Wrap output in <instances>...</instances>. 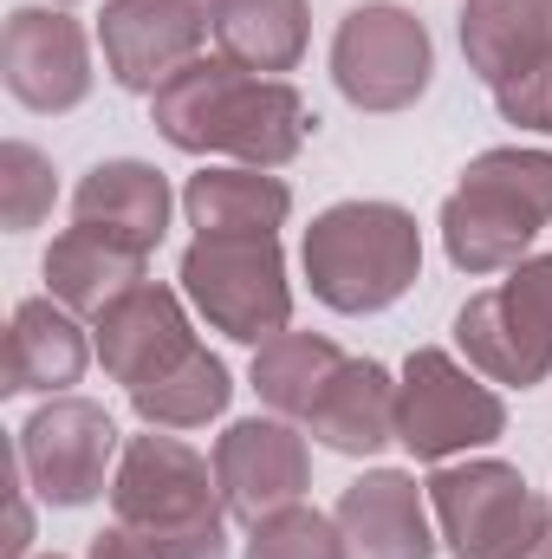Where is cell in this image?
I'll return each instance as SVG.
<instances>
[{"label":"cell","mask_w":552,"mask_h":559,"mask_svg":"<svg viewBox=\"0 0 552 559\" xmlns=\"http://www.w3.org/2000/svg\"><path fill=\"white\" fill-rule=\"evenodd\" d=\"M156 138L182 156H228L248 169H286L312 138V105L267 72H248L235 59H195L149 98Z\"/></svg>","instance_id":"6da1fadb"},{"label":"cell","mask_w":552,"mask_h":559,"mask_svg":"<svg viewBox=\"0 0 552 559\" xmlns=\"http://www.w3.org/2000/svg\"><path fill=\"white\" fill-rule=\"evenodd\" d=\"M111 521L131 527L149 559H228V501L215 462L176 429H143L124 442L111 475Z\"/></svg>","instance_id":"7a4b0ae2"},{"label":"cell","mask_w":552,"mask_h":559,"mask_svg":"<svg viewBox=\"0 0 552 559\" xmlns=\"http://www.w3.org/2000/svg\"><path fill=\"white\" fill-rule=\"evenodd\" d=\"M435 228H442V254L461 274L488 280L520 267L552 228V150H527V143L481 150L448 189Z\"/></svg>","instance_id":"3957f363"},{"label":"cell","mask_w":552,"mask_h":559,"mask_svg":"<svg viewBox=\"0 0 552 559\" xmlns=\"http://www.w3.org/2000/svg\"><path fill=\"white\" fill-rule=\"evenodd\" d=\"M299 267L312 280V299L364 319L384 312L422 280V228L404 202H377V195H351L332 202L325 215H312L305 241H299Z\"/></svg>","instance_id":"277c9868"},{"label":"cell","mask_w":552,"mask_h":559,"mask_svg":"<svg viewBox=\"0 0 552 559\" xmlns=\"http://www.w3.org/2000/svg\"><path fill=\"white\" fill-rule=\"evenodd\" d=\"M435 534L455 559H552V501L501 455L442 462L429 481Z\"/></svg>","instance_id":"5b68a950"},{"label":"cell","mask_w":552,"mask_h":559,"mask_svg":"<svg viewBox=\"0 0 552 559\" xmlns=\"http://www.w3.org/2000/svg\"><path fill=\"white\" fill-rule=\"evenodd\" d=\"M182 299L208 319V332L235 345H267L292 332V280L279 235H195L182 248Z\"/></svg>","instance_id":"8992f818"},{"label":"cell","mask_w":552,"mask_h":559,"mask_svg":"<svg viewBox=\"0 0 552 559\" xmlns=\"http://www.w3.org/2000/svg\"><path fill=\"white\" fill-rule=\"evenodd\" d=\"M501 436H507L501 384H488L461 352L416 345L404 358V378H397V442L416 462L442 468V462H461Z\"/></svg>","instance_id":"52a82bcc"},{"label":"cell","mask_w":552,"mask_h":559,"mask_svg":"<svg viewBox=\"0 0 552 559\" xmlns=\"http://www.w3.org/2000/svg\"><path fill=\"white\" fill-rule=\"evenodd\" d=\"M455 352L501 391H533L552 378V254H527L520 267L468 293L455 312Z\"/></svg>","instance_id":"ba28073f"},{"label":"cell","mask_w":552,"mask_h":559,"mask_svg":"<svg viewBox=\"0 0 552 559\" xmlns=\"http://www.w3.org/2000/svg\"><path fill=\"white\" fill-rule=\"evenodd\" d=\"M435 79V39L397 0H364L332 33V85L351 111H410Z\"/></svg>","instance_id":"9c48e42d"},{"label":"cell","mask_w":552,"mask_h":559,"mask_svg":"<svg viewBox=\"0 0 552 559\" xmlns=\"http://www.w3.org/2000/svg\"><path fill=\"white\" fill-rule=\"evenodd\" d=\"M13 455L46 508H92L98 495H111L124 436H118V417L92 397H46L20 423Z\"/></svg>","instance_id":"30bf717a"},{"label":"cell","mask_w":552,"mask_h":559,"mask_svg":"<svg viewBox=\"0 0 552 559\" xmlns=\"http://www.w3.org/2000/svg\"><path fill=\"white\" fill-rule=\"evenodd\" d=\"M0 85L33 118H65L92 98V33L65 7H13L0 26Z\"/></svg>","instance_id":"8fae6325"},{"label":"cell","mask_w":552,"mask_h":559,"mask_svg":"<svg viewBox=\"0 0 552 559\" xmlns=\"http://www.w3.org/2000/svg\"><path fill=\"white\" fill-rule=\"evenodd\" d=\"M208 46V0H105L98 52L118 92L156 98Z\"/></svg>","instance_id":"7c38bea8"},{"label":"cell","mask_w":552,"mask_h":559,"mask_svg":"<svg viewBox=\"0 0 552 559\" xmlns=\"http://www.w3.org/2000/svg\"><path fill=\"white\" fill-rule=\"evenodd\" d=\"M215 481H221V501L235 521H267L279 508L305 501L312 488V449H305V429H292L286 417H241L215 436Z\"/></svg>","instance_id":"4fadbf2b"},{"label":"cell","mask_w":552,"mask_h":559,"mask_svg":"<svg viewBox=\"0 0 552 559\" xmlns=\"http://www.w3.org/2000/svg\"><path fill=\"white\" fill-rule=\"evenodd\" d=\"M92 345H98L105 378L124 384V391H143V384L169 378L182 358L202 352L182 293L163 286V280H137L124 299H111V306L92 319Z\"/></svg>","instance_id":"5bb4252c"},{"label":"cell","mask_w":552,"mask_h":559,"mask_svg":"<svg viewBox=\"0 0 552 559\" xmlns=\"http://www.w3.org/2000/svg\"><path fill=\"white\" fill-rule=\"evenodd\" d=\"M332 521L345 534V559H435V547H442L429 488L404 468H364L338 495Z\"/></svg>","instance_id":"9a60e30c"},{"label":"cell","mask_w":552,"mask_h":559,"mask_svg":"<svg viewBox=\"0 0 552 559\" xmlns=\"http://www.w3.org/2000/svg\"><path fill=\"white\" fill-rule=\"evenodd\" d=\"M92 358H98V345H92V325H79V312H65L52 293L20 299L7 319L0 391L7 397H72V384L85 378Z\"/></svg>","instance_id":"2e32d148"},{"label":"cell","mask_w":552,"mask_h":559,"mask_svg":"<svg viewBox=\"0 0 552 559\" xmlns=\"http://www.w3.org/2000/svg\"><path fill=\"white\" fill-rule=\"evenodd\" d=\"M169 209H176L169 176H163L156 163H143V156H105V163H92V169L79 176V189H72V222L111 235L118 248H131L143 261L163 248Z\"/></svg>","instance_id":"e0dca14e"},{"label":"cell","mask_w":552,"mask_h":559,"mask_svg":"<svg viewBox=\"0 0 552 559\" xmlns=\"http://www.w3.org/2000/svg\"><path fill=\"white\" fill-rule=\"evenodd\" d=\"M319 449L332 455H351V462H371L397 442V378L377 365V358H345L338 378L319 391V404L299 423Z\"/></svg>","instance_id":"ac0fdd59"},{"label":"cell","mask_w":552,"mask_h":559,"mask_svg":"<svg viewBox=\"0 0 552 559\" xmlns=\"http://www.w3.org/2000/svg\"><path fill=\"white\" fill-rule=\"evenodd\" d=\"M455 33L468 72L488 92L552 66V0H461Z\"/></svg>","instance_id":"d6986e66"},{"label":"cell","mask_w":552,"mask_h":559,"mask_svg":"<svg viewBox=\"0 0 552 559\" xmlns=\"http://www.w3.org/2000/svg\"><path fill=\"white\" fill-rule=\"evenodd\" d=\"M208 39L221 59L286 79L312 46V0H208Z\"/></svg>","instance_id":"ffe728a7"},{"label":"cell","mask_w":552,"mask_h":559,"mask_svg":"<svg viewBox=\"0 0 552 559\" xmlns=\"http://www.w3.org/2000/svg\"><path fill=\"white\" fill-rule=\"evenodd\" d=\"M182 215L195 235H279L292 215V189L274 169H248V163H221V169H195L182 189Z\"/></svg>","instance_id":"44dd1931"},{"label":"cell","mask_w":552,"mask_h":559,"mask_svg":"<svg viewBox=\"0 0 552 559\" xmlns=\"http://www.w3.org/2000/svg\"><path fill=\"white\" fill-rule=\"evenodd\" d=\"M143 254L131 248H118L111 235H98V228H85V222H72L65 235H52V248H46V293L65 306V312H79V319H98L111 299H124L131 286L143 280Z\"/></svg>","instance_id":"7402d4cb"},{"label":"cell","mask_w":552,"mask_h":559,"mask_svg":"<svg viewBox=\"0 0 552 559\" xmlns=\"http://www.w3.org/2000/svg\"><path fill=\"white\" fill-rule=\"evenodd\" d=\"M338 365H345V352L325 338V332H279L267 338L261 352H254V371H248V384H254V397L286 423H305V411L319 404V391L338 378Z\"/></svg>","instance_id":"603a6c76"},{"label":"cell","mask_w":552,"mask_h":559,"mask_svg":"<svg viewBox=\"0 0 552 559\" xmlns=\"http://www.w3.org/2000/svg\"><path fill=\"white\" fill-rule=\"evenodd\" d=\"M228 397H235V378H228V365L202 345V352L182 358L169 378L131 391V411L143 417V429H208V423L228 411Z\"/></svg>","instance_id":"cb8c5ba5"},{"label":"cell","mask_w":552,"mask_h":559,"mask_svg":"<svg viewBox=\"0 0 552 559\" xmlns=\"http://www.w3.org/2000/svg\"><path fill=\"white\" fill-rule=\"evenodd\" d=\"M52 202H59V169H52V156L26 138H7L0 143V222H7V235L39 228V222L52 215Z\"/></svg>","instance_id":"d4e9b609"},{"label":"cell","mask_w":552,"mask_h":559,"mask_svg":"<svg viewBox=\"0 0 552 559\" xmlns=\"http://www.w3.org/2000/svg\"><path fill=\"white\" fill-rule=\"evenodd\" d=\"M248 559H345V534L332 514L292 501V508L248 527Z\"/></svg>","instance_id":"484cf974"},{"label":"cell","mask_w":552,"mask_h":559,"mask_svg":"<svg viewBox=\"0 0 552 559\" xmlns=\"http://www.w3.org/2000/svg\"><path fill=\"white\" fill-rule=\"evenodd\" d=\"M33 481L20 468V455H7V540H0V559H26L33 554Z\"/></svg>","instance_id":"4316f807"},{"label":"cell","mask_w":552,"mask_h":559,"mask_svg":"<svg viewBox=\"0 0 552 559\" xmlns=\"http://www.w3.org/2000/svg\"><path fill=\"white\" fill-rule=\"evenodd\" d=\"M85 559H149V547H143L131 527H105V534H92V547H85Z\"/></svg>","instance_id":"83f0119b"},{"label":"cell","mask_w":552,"mask_h":559,"mask_svg":"<svg viewBox=\"0 0 552 559\" xmlns=\"http://www.w3.org/2000/svg\"><path fill=\"white\" fill-rule=\"evenodd\" d=\"M46 7H72V0H46Z\"/></svg>","instance_id":"f1b7e54d"},{"label":"cell","mask_w":552,"mask_h":559,"mask_svg":"<svg viewBox=\"0 0 552 559\" xmlns=\"http://www.w3.org/2000/svg\"><path fill=\"white\" fill-rule=\"evenodd\" d=\"M39 559H65V554H39Z\"/></svg>","instance_id":"f546056e"}]
</instances>
